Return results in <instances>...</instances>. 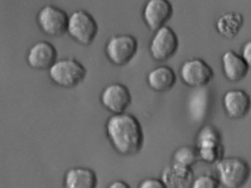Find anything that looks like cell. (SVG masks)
I'll list each match as a JSON object with an SVG mask.
<instances>
[{
    "label": "cell",
    "instance_id": "obj_12",
    "mask_svg": "<svg viewBox=\"0 0 251 188\" xmlns=\"http://www.w3.org/2000/svg\"><path fill=\"white\" fill-rule=\"evenodd\" d=\"M56 48L47 41H40L29 49L26 61L32 68L38 70H49L57 60Z\"/></svg>",
    "mask_w": 251,
    "mask_h": 188
},
{
    "label": "cell",
    "instance_id": "obj_3",
    "mask_svg": "<svg viewBox=\"0 0 251 188\" xmlns=\"http://www.w3.org/2000/svg\"><path fill=\"white\" fill-rule=\"evenodd\" d=\"M215 165L220 184L226 188H237L242 186L250 175L249 164L241 158H223Z\"/></svg>",
    "mask_w": 251,
    "mask_h": 188
},
{
    "label": "cell",
    "instance_id": "obj_7",
    "mask_svg": "<svg viewBox=\"0 0 251 188\" xmlns=\"http://www.w3.org/2000/svg\"><path fill=\"white\" fill-rule=\"evenodd\" d=\"M69 16L60 8L47 4L38 11L36 16L40 29L47 35L58 37L67 31Z\"/></svg>",
    "mask_w": 251,
    "mask_h": 188
},
{
    "label": "cell",
    "instance_id": "obj_2",
    "mask_svg": "<svg viewBox=\"0 0 251 188\" xmlns=\"http://www.w3.org/2000/svg\"><path fill=\"white\" fill-rule=\"evenodd\" d=\"M87 74L85 67L74 58L57 60L49 69V76L56 85L64 88H74L85 80Z\"/></svg>",
    "mask_w": 251,
    "mask_h": 188
},
{
    "label": "cell",
    "instance_id": "obj_14",
    "mask_svg": "<svg viewBox=\"0 0 251 188\" xmlns=\"http://www.w3.org/2000/svg\"><path fill=\"white\" fill-rule=\"evenodd\" d=\"M221 62L225 77L232 82L243 80L250 69L241 55L233 50L225 52L222 55Z\"/></svg>",
    "mask_w": 251,
    "mask_h": 188
},
{
    "label": "cell",
    "instance_id": "obj_16",
    "mask_svg": "<svg viewBox=\"0 0 251 188\" xmlns=\"http://www.w3.org/2000/svg\"><path fill=\"white\" fill-rule=\"evenodd\" d=\"M161 180L166 188H184L192 186L193 172L190 167L174 162L162 172Z\"/></svg>",
    "mask_w": 251,
    "mask_h": 188
},
{
    "label": "cell",
    "instance_id": "obj_1",
    "mask_svg": "<svg viewBox=\"0 0 251 188\" xmlns=\"http://www.w3.org/2000/svg\"><path fill=\"white\" fill-rule=\"evenodd\" d=\"M108 139L114 149L123 156H132L141 149L144 133L138 120L132 114L123 112L110 116L105 125Z\"/></svg>",
    "mask_w": 251,
    "mask_h": 188
},
{
    "label": "cell",
    "instance_id": "obj_4",
    "mask_svg": "<svg viewBox=\"0 0 251 188\" xmlns=\"http://www.w3.org/2000/svg\"><path fill=\"white\" fill-rule=\"evenodd\" d=\"M98 32L97 22L87 11L76 10L69 16L67 32L78 44L83 46L90 45Z\"/></svg>",
    "mask_w": 251,
    "mask_h": 188
},
{
    "label": "cell",
    "instance_id": "obj_22",
    "mask_svg": "<svg viewBox=\"0 0 251 188\" xmlns=\"http://www.w3.org/2000/svg\"><path fill=\"white\" fill-rule=\"evenodd\" d=\"M241 55L249 68H251V40L244 43L242 48Z\"/></svg>",
    "mask_w": 251,
    "mask_h": 188
},
{
    "label": "cell",
    "instance_id": "obj_11",
    "mask_svg": "<svg viewBox=\"0 0 251 188\" xmlns=\"http://www.w3.org/2000/svg\"><path fill=\"white\" fill-rule=\"evenodd\" d=\"M102 105L113 114L124 112L132 102L128 88L121 83H113L106 86L100 95Z\"/></svg>",
    "mask_w": 251,
    "mask_h": 188
},
{
    "label": "cell",
    "instance_id": "obj_18",
    "mask_svg": "<svg viewBox=\"0 0 251 188\" xmlns=\"http://www.w3.org/2000/svg\"><path fill=\"white\" fill-rule=\"evenodd\" d=\"M243 15L236 12H227L222 14L216 20L215 28L218 33L226 39L236 37L244 25Z\"/></svg>",
    "mask_w": 251,
    "mask_h": 188
},
{
    "label": "cell",
    "instance_id": "obj_23",
    "mask_svg": "<svg viewBox=\"0 0 251 188\" xmlns=\"http://www.w3.org/2000/svg\"><path fill=\"white\" fill-rule=\"evenodd\" d=\"M129 187L126 183L121 180L114 181L109 186L110 188H128Z\"/></svg>",
    "mask_w": 251,
    "mask_h": 188
},
{
    "label": "cell",
    "instance_id": "obj_6",
    "mask_svg": "<svg viewBox=\"0 0 251 188\" xmlns=\"http://www.w3.org/2000/svg\"><path fill=\"white\" fill-rule=\"evenodd\" d=\"M138 49L137 39L127 34L111 36L105 46V53L109 61L117 66L129 63L136 55Z\"/></svg>",
    "mask_w": 251,
    "mask_h": 188
},
{
    "label": "cell",
    "instance_id": "obj_9",
    "mask_svg": "<svg viewBox=\"0 0 251 188\" xmlns=\"http://www.w3.org/2000/svg\"><path fill=\"white\" fill-rule=\"evenodd\" d=\"M179 75L182 82L192 88H202L207 85L214 76L212 67L200 58L185 61L181 65Z\"/></svg>",
    "mask_w": 251,
    "mask_h": 188
},
{
    "label": "cell",
    "instance_id": "obj_20",
    "mask_svg": "<svg viewBox=\"0 0 251 188\" xmlns=\"http://www.w3.org/2000/svg\"><path fill=\"white\" fill-rule=\"evenodd\" d=\"M220 184L218 178L209 174H203L193 180L192 187L193 188H217Z\"/></svg>",
    "mask_w": 251,
    "mask_h": 188
},
{
    "label": "cell",
    "instance_id": "obj_8",
    "mask_svg": "<svg viewBox=\"0 0 251 188\" xmlns=\"http://www.w3.org/2000/svg\"><path fill=\"white\" fill-rule=\"evenodd\" d=\"M154 32L149 46L150 54L156 61H167L178 50L179 39L177 35L171 27L166 25Z\"/></svg>",
    "mask_w": 251,
    "mask_h": 188
},
{
    "label": "cell",
    "instance_id": "obj_13",
    "mask_svg": "<svg viewBox=\"0 0 251 188\" xmlns=\"http://www.w3.org/2000/svg\"><path fill=\"white\" fill-rule=\"evenodd\" d=\"M222 102L227 115L234 119L244 117L251 107L250 95L241 89H232L226 91L223 95Z\"/></svg>",
    "mask_w": 251,
    "mask_h": 188
},
{
    "label": "cell",
    "instance_id": "obj_10",
    "mask_svg": "<svg viewBox=\"0 0 251 188\" xmlns=\"http://www.w3.org/2000/svg\"><path fill=\"white\" fill-rule=\"evenodd\" d=\"M174 9L168 0H148L142 10V17L147 27L155 31L166 25L172 18Z\"/></svg>",
    "mask_w": 251,
    "mask_h": 188
},
{
    "label": "cell",
    "instance_id": "obj_17",
    "mask_svg": "<svg viewBox=\"0 0 251 188\" xmlns=\"http://www.w3.org/2000/svg\"><path fill=\"white\" fill-rule=\"evenodd\" d=\"M97 184L96 173L85 167H74L65 173L64 185L67 188H94Z\"/></svg>",
    "mask_w": 251,
    "mask_h": 188
},
{
    "label": "cell",
    "instance_id": "obj_19",
    "mask_svg": "<svg viewBox=\"0 0 251 188\" xmlns=\"http://www.w3.org/2000/svg\"><path fill=\"white\" fill-rule=\"evenodd\" d=\"M198 154L196 149L189 146L178 148L173 155L174 162L190 167L197 161Z\"/></svg>",
    "mask_w": 251,
    "mask_h": 188
},
{
    "label": "cell",
    "instance_id": "obj_5",
    "mask_svg": "<svg viewBox=\"0 0 251 188\" xmlns=\"http://www.w3.org/2000/svg\"><path fill=\"white\" fill-rule=\"evenodd\" d=\"M196 144L198 156L203 161L215 164L223 158L221 136L214 127L207 125L201 127L197 134Z\"/></svg>",
    "mask_w": 251,
    "mask_h": 188
},
{
    "label": "cell",
    "instance_id": "obj_15",
    "mask_svg": "<svg viewBox=\"0 0 251 188\" xmlns=\"http://www.w3.org/2000/svg\"><path fill=\"white\" fill-rule=\"evenodd\" d=\"M176 76L174 70L167 65H160L149 72L147 81L150 87L158 92L169 91L175 85Z\"/></svg>",
    "mask_w": 251,
    "mask_h": 188
},
{
    "label": "cell",
    "instance_id": "obj_21",
    "mask_svg": "<svg viewBox=\"0 0 251 188\" xmlns=\"http://www.w3.org/2000/svg\"><path fill=\"white\" fill-rule=\"evenodd\" d=\"M140 188H166L163 182L159 179L148 178L144 179L139 185Z\"/></svg>",
    "mask_w": 251,
    "mask_h": 188
}]
</instances>
